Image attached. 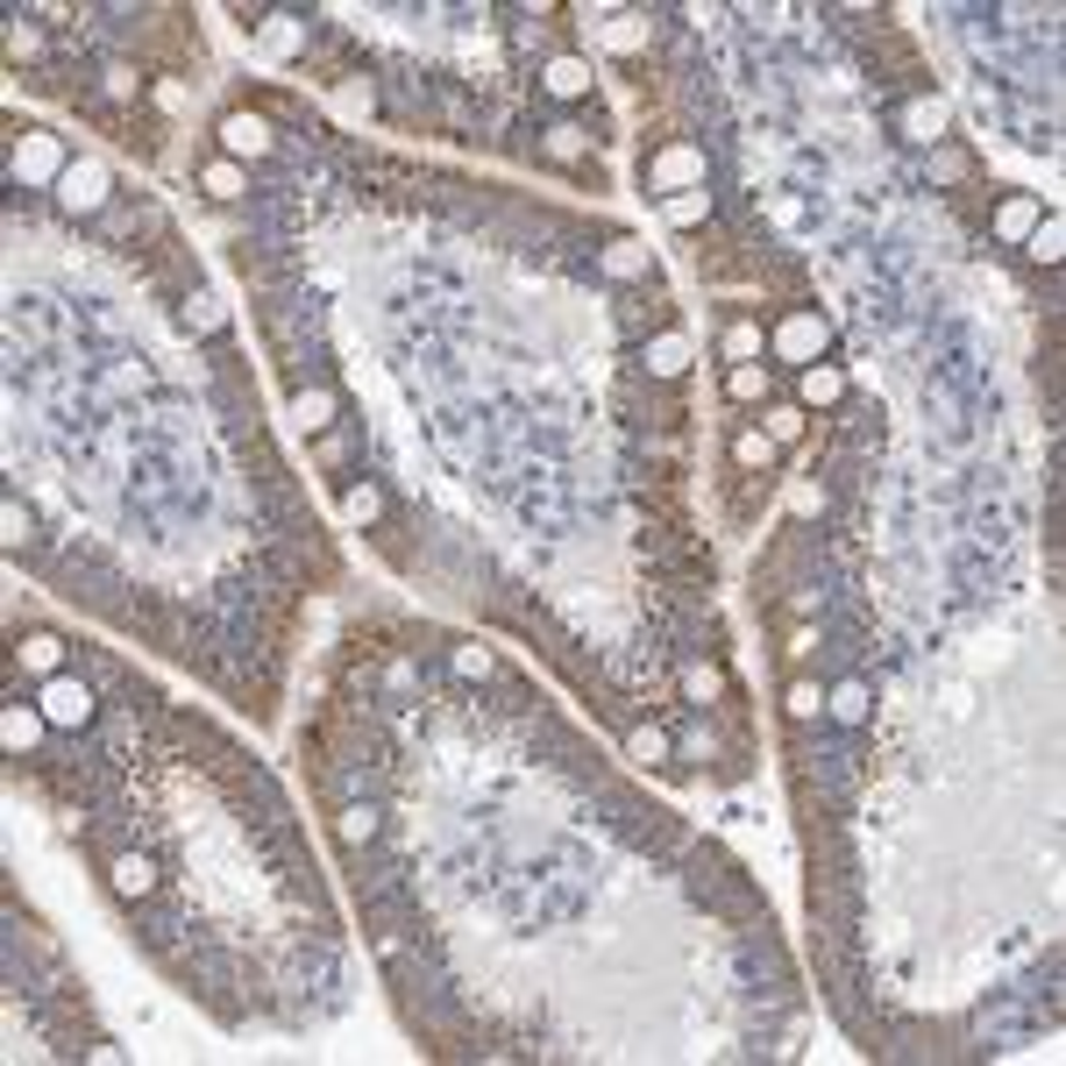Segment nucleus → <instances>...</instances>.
<instances>
[{"label": "nucleus", "instance_id": "9d476101", "mask_svg": "<svg viewBox=\"0 0 1066 1066\" xmlns=\"http://www.w3.org/2000/svg\"><path fill=\"white\" fill-rule=\"evenodd\" d=\"M200 186H206V200L228 206V200H243V192H249V171L235 157H221V164H206V171H200Z\"/></svg>", "mask_w": 1066, "mask_h": 1066}, {"label": "nucleus", "instance_id": "393cba45", "mask_svg": "<svg viewBox=\"0 0 1066 1066\" xmlns=\"http://www.w3.org/2000/svg\"><path fill=\"white\" fill-rule=\"evenodd\" d=\"M732 456H740L747 470H768V462H775V441H768V434H740V441H732Z\"/></svg>", "mask_w": 1066, "mask_h": 1066}, {"label": "nucleus", "instance_id": "6e6552de", "mask_svg": "<svg viewBox=\"0 0 1066 1066\" xmlns=\"http://www.w3.org/2000/svg\"><path fill=\"white\" fill-rule=\"evenodd\" d=\"M43 726H51L43 711H29V704H8V711H0V740H8V754H29V747L43 740Z\"/></svg>", "mask_w": 1066, "mask_h": 1066}, {"label": "nucleus", "instance_id": "cd10ccee", "mask_svg": "<svg viewBox=\"0 0 1066 1066\" xmlns=\"http://www.w3.org/2000/svg\"><path fill=\"white\" fill-rule=\"evenodd\" d=\"M583 143H591V135L569 128V122H562V128H548V157H562V164H576V157H583Z\"/></svg>", "mask_w": 1066, "mask_h": 1066}, {"label": "nucleus", "instance_id": "ddd939ff", "mask_svg": "<svg viewBox=\"0 0 1066 1066\" xmlns=\"http://www.w3.org/2000/svg\"><path fill=\"white\" fill-rule=\"evenodd\" d=\"M491 704H498L505 718H534V711H540V704H534V689L519 683V675H505V669L491 675Z\"/></svg>", "mask_w": 1066, "mask_h": 1066}, {"label": "nucleus", "instance_id": "c85d7f7f", "mask_svg": "<svg viewBox=\"0 0 1066 1066\" xmlns=\"http://www.w3.org/2000/svg\"><path fill=\"white\" fill-rule=\"evenodd\" d=\"M0 527H8V548H29V527H36V519H29L22 505L8 498V513H0Z\"/></svg>", "mask_w": 1066, "mask_h": 1066}, {"label": "nucleus", "instance_id": "9b49d317", "mask_svg": "<svg viewBox=\"0 0 1066 1066\" xmlns=\"http://www.w3.org/2000/svg\"><path fill=\"white\" fill-rule=\"evenodd\" d=\"M292 419H299V427H306V434L335 427V392H327V384H313V392H306V384H299V399H292Z\"/></svg>", "mask_w": 1066, "mask_h": 1066}, {"label": "nucleus", "instance_id": "f3484780", "mask_svg": "<svg viewBox=\"0 0 1066 1066\" xmlns=\"http://www.w3.org/2000/svg\"><path fill=\"white\" fill-rule=\"evenodd\" d=\"M448 669H456L462 683H491V675H498V662H491V648H476V640H462V648L448 654Z\"/></svg>", "mask_w": 1066, "mask_h": 1066}, {"label": "nucleus", "instance_id": "7c9ffc66", "mask_svg": "<svg viewBox=\"0 0 1066 1066\" xmlns=\"http://www.w3.org/2000/svg\"><path fill=\"white\" fill-rule=\"evenodd\" d=\"M1031 221H1039V206H1031V200H1010V206H1002V235H1024Z\"/></svg>", "mask_w": 1066, "mask_h": 1066}, {"label": "nucleus", "instance_id": "5701e85b", "mask_svg": "<svg viewBox=\"0 0 1066 1066\" xmlns=\"http://www.w3.org/2000/svg\"><path fill=\"white\" fill-rule=\"evenodd\" d=\"M605 270H611V278H640V270H648V249H640V243H611Z\"/></svg>", "mask_w": 1066, "mask_h": 1066}, {"label": "nucleus", "instance_id": "2f4dec72", "mask_svg": "<svg viewBox=\"0 0 1066 1066\" xmlns=\"http://www.w3.org/2000/svg\"><path fill=\"white\" fill-rule=\"evenodd\" d=\"M14 57H43V36H36V29H22V14H14Z\"/></svg>", "mask_w": 1066, "mask_h": 1066}, {"label": "nucleus", "instance_id": "423d86ee", "mask_svg": "<svg viewBox=\"0 0 1066 1066\" xmlns=\"http://www.w3.org/2000/svg\"><path fill=\"white\" fill-rule=\"evenodd\" d=\"M14 669H29V675H57V669H65V640L43 633V626H36V633H22V640H14Z\"/></svg>", "mask_w": 1066, "mask_h": 1066}, {"label": "nucleus", "instance_id": "4be33fe9", "mask_svg": "<svg viewBox=\"0 0 1066 1066\" xmlns=\"http://www.w3.org/2000/svg\"><path fill=\"white\" fill-rule=\"evenodd\" d=\"M186 321L200 327V335H221V327H228V313H221L214 292H186Z\"/></svg>", "mask_w": 1066, "mask_h": 1066}, {"label": "nucleus", "instance_id": "c756f323", "mask_svg": "<svg viewBox=\"0 0 1066 1066\" xmlns=\"http://www.w3.org/2000/svg\"><path fill=\"white\" fill-rule=\"evenodd\" d=\"M683 689H689L697 704H704V697H718V669H711V662H697V669L683 675Z\"/></svg>", "mask_w": 1066, "mask_h": 1066}, {"label": "nucleus", "instance_id": "2eb2a0df", "mask_svg": "<svg viewBox=\"0 0 1066 1066\" xmlns=\"http://www.w3.org/2000/svg\"><path fill=\"white\" fill-rule=\"evenodd\" d=\"M548 93H554V100H583V93H591V65H576V57H554V65H548Z\"/></svg>", "mask_w": 1066, "mask_h": 1066}, {"label": "nucleus", "instance_id": "7ed1b4c3", "mask_svg": "<svg viewBox=\"0 0 1066 1066\" xmlns=\"http://www.w3.org/2000/svg\"><path fill=\"white\" fill-rule=\"evenodd\" d=\"M108 882H114V896H128V904H149V896H157V861L135 853V846H122L114 867H108Z\"/></svg>", "mask_w": 1066, "mask_h": 1066}, {"label": "nucleus", "instance_id": "a878e982", "mask_svg": "<svg viewBox=\"0 0 1066 1066\" xmlns=\"http://www.w3.org/2000/svg\"><path fill=\"white\" fill-rule=\"evenodd\" d=\"M726 392H732V399H761V392H768V370H754V363H732Z\"/></svg>", "mask_w": 1066, "mask_h": 1066}, {"label": "nucleus", "instance_id": "f257e3e1", "mask_svg": "<svg viewBox=\"0 0 1066 1066\" xmlns=\"http://www.w3.org/2000/svg\"><path fill=\"white\" fill-rule=\"evenodd\" d=\"M43 718H51L57 732H93L100 718V689L86 683V675H43Z\"/></svg>", "mask_w": 1066, "mask_h": 1066}, {"label": "nucleus", "instance_id": "1a4fd4ad", "mask_svg": "<svg viewBox=\"0 0 1066 1066\" xmlns=\"http://www.w3.org/2000/svg\"><path fill=\"white\" fill-rule=\"evenodd\" d=\"M14 178H65V164H57V143H51V135H29V143L14 149Z\"/></svg>", "mask_w": 1066, "mask_h": 1066}, {"label": "nucleus", "instance_id": "f03ea898", "mask_svg": "<svg viewBox=\"0 0 1066 1066\" xmlns=\"http://www.w3.org/2000/svg\"><path fill=\"white\" fill-rule=\"evenodd\" d=\"M108 164H65V178H57V206L65 214H100L108 206Z\"/></svg>", "mask_w": 1066, "mask_h": 1066}, {"label": "nucleus", "instance_id": "a211bd4d", "mask_svg": "<svg viewBox=\"0 0 1066 1066\" xmlns=\"http://www.w3.org/2000/svg\"><path fill=\"white\" fill-rule=\"evenodd\" d=\"M804 399L810 405H839V399H846V378H839L832 363H810L804 370Z\"/></svg>", "mask_w": 1066, "mask_h": 1066}, {"label": "nucleus", "instance_id": "4468645a", "mask_svg": "<svg viewBox=\"0 0 1066 1066\" xmlns=\"http://www.w3.org/2000/svg\"><path fill=\"white\" fill-rule=\"evenodd\" d=\"M683 363H689L683 335H654V341H648V370H654L662 384H675V378H683Z\"/></svg>", "mask_w": 1066, "mask_h": 1066}, {"label": "nucleus", "instance_id": "dca6fc26", "mask_svg": "<svg viewBox=\"0 0 1066 1066\" xmlns=\"http://www.w3.org/2000/svg\"><path fill=\"white\" fill-rule=\"evenodd\" d=\"M689 178H704L697 149H662V157H654V186H689Z\"/></svg>", "mask_w": 1066, "mask_h": 1066}, {"label": "nucleus", "instance_id": "412c9836", "mask_svg": "<svg viewBox=\"0 0 1066 1066\" xmlns=\"http://www.w3.org/2000/svg\"><path fill=\"white\" fill-rule=\"evenodd\" d=\"M626 747H633V761H648V768H669V754H675L662 726H633V740H626Z\"/></svg>", "mask_w": 1066, "mask_h": 1066}, {"label": "nucleus", "instance_id": "0eeeda50", "mask_svg": "<svg viewBox=\"0 0 1066 1066\" xmlns=\"http://www.w3.org/2000/svg\"><path fill=\"white\" fill-rule=\"evenodd\" d=\"M775 349H783V356H797V363H810V356L824 349V321H818V313H789V321H783V335H775Z\"/></svg>", "mask_w": 1066, "mask_h": 1066}, {"label": "nucleus", "instance_id": "6ab92c4d", "mask_svg": "<svg viewBox=\"0 0 1066 1066\" xmlns=\"http://www.w3.org/2000/svg\"><path fill=\"white\" fill-rule=\"evenodd\" d=\"M939 128H945V108H939V100L904 108V135H910V143H939Z\"/></svg>", "mask_w": 1066, "mask_h": 1066}, {"label": "nucleus", "instance_id": "39448f33", "mask_svg": "<svg viewBox=\"0 0 1066 1066\" xmlns=\"http://www.w3.org/2000/svg\"><path fill=\"white\" fill-rule=\"evenodd\" d=\"M335 832H341V846H356V853H363V846H378V832H384V810L370 804V797H349V804H341V818H335Z\"/></svg>", "mask_w": 1066, "mask_h": 1066}, {"label": "nucleus", "instance_id": "473e14b6", "mask_svg": "<svg viewBox=\"0 0 1066 1066\" xmlns=\"http://www.w3.org/2000/svg\"><path fill=\"white\" fill-rule=\"evenodd\" d=\"M810 711H818V689L797 683V689H789V718H810Z\"/></svg>", "mask_w": 1066, "mask_h": 1066}, {"label": "nucleus", "instance_id": "f8f14e48", "mask_svg": "<svg viewBox=\"0 0 1066 1066\" xmlns=\"http://www.w3.org/2000/svg\"><path fill=\"white\" fill-rule=\"evenodd\" d=\"M384 505H392V498H384V484H349V491H341V513H349L356 527H378Z\"/></svg>", "mask_w": 1066, "mask_h": 1066}, {"label": "nucleus", "instance_id": "72a5a7b5", "mask_svg": "<svg viewBox=\"0 0 1066 1066\" xmlns=\"http://www.w3.org/2000/svg\"><path fill=\"white\" fill-rule=\"evenodd\" d=\"M726 349H732V356H754V349H761V335H754V327H732Z\"/></svg>", "mask_w": 1066, "mask_h": 1066}, {"label": "nucleus", "instance_id": "aec40b11", "mask_svg": "<svg viewBox=\"0 0 1066 1066\" xmlns=\"http://www.w3.org/2000/svg\"><path fill=\"white\" fill-rule=\"evenodd\" d=\"M867 704H875V697H867V683H861V675L832 689V718H839V726H861V718H867Z\"/></svg>", "mask_w": 1066, "mask_h": 1066}, {"label": "nucleus", "instance_id": "bb28decb", "mask_svg": "<svg viewBox=\"0 0 1066 1066\" xmlns=\"http://www.w3.org/2000/svg\"><path fill=\"white\" fill-rule=\"evenodd\" d=\"M1066 228H1059V221H1039V235H1031V257H1039V263H1059L1066 257Z\"/></svg>", "mask_w": 1066, "mask_h": 1066}, {"label": "nucleus", "instance_id": "b1692460", "mask_svg": "<svg viewBox=\"0 0 1066 1066\" xmlns=\"http://www.w3.org/2000/svg\"><path fill=\"white\" fill-rule=\"evenodd\" d=\"M704 214H711V192H675V200H669L675 228H689V221H704Z\"/></svg>", "mask_w": 1066, "mask_h": 1066}, {"label": "nucleus", "instance_id": "20e7f679", "mask_svg": "<svg viewBox=\"0 0 1066 1066\" xmlns=\"http://www.w3.org/2000/svg\"><path fill=\"white\" fill-rule=\"evenodd\" d=\"M221 143H228L235 164H243V157H270V149H278V135H270L263 114H228V122H221Z\"/></svg>", "mask_w": 1066, "mask_h": 1066}]
</instances>
